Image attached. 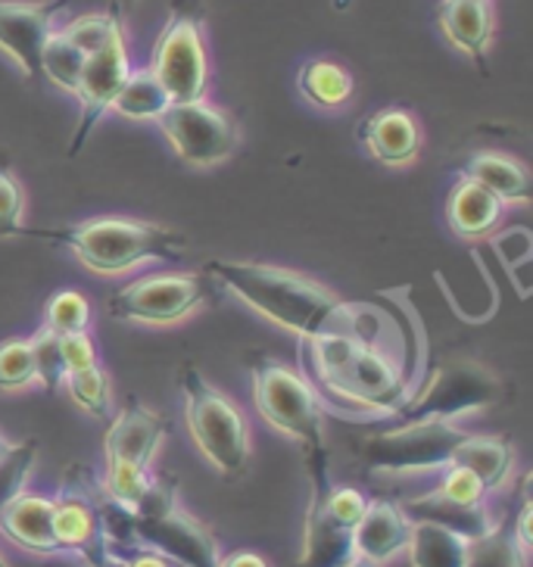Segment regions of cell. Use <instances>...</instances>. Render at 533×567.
I'll list each match as a JSON object with an SVG mask.
<instances>
[{
  "instance_id": "obj_1",
  "label": "cell",
  "mask_w": 533,
  "mask_h": 567,
  "mask_svg": "<svg viewBox=\"0 0 533 567\" xmlns=\"http://www.w3.org/2000/svg\"><path fill=\"white\" fill-rule=\"evenodd\" d=\"M206 275L232 290L237 300H244L253 312L268 318L284 331H294L300 340L318 337H356L375 343V321L368 309L356 302H344L334 297L328 287H321L300 271L247 259H213Z\"/></svg>"
},
{
  "instance_id": "obj_2",
  "label": "cell",
  "mask_w": 533,
  "mask_h": 567,
  "mask_svg": "<svg viewBox=\"0 0 533 567\" xmlns=\"http://www.w3.org/2000/svg\"><path fill=\"white\" fill-rule=\"evenodd\" d=\"M306 365L337 402L397 415L409 400V378L375 343L356 337H318L300 343Z\"/></svg>"
},
{
  "instance_id": "obj_3",
  "label": "cell",
  "mask_w": 533,
  "mask_h": 567,
  "mask_svg": "<svg viewBox=\"0 0 533 567\" xmlns=\"http://www.w3.org/2000/svg\"><path fill=\"white\" fill-rule=\"evenodd\" d=\"M19 237H38L48 244H60L79 256V262L98 275H122L141 262L153 259H178L187 250L182 234L141 218L101 216L66 225V228H22Z\"/></svg>"
},
{
  "instance_id": "obj_4",
  "label": "cell",
  "mask_w": 533,
  "mask_h": 567,
  "mask_svg": "<svg viewBox=\"0 0 533 567\" xmlns=\"http://www.w3.org/2000/svg\"><path fill=\"white\" fill-rule=\"evenodd\" d=\"M178 384L184 393L187 431L197 450L216 465L222 477H240L250 462V427L244 412L194 365H184L178 371Z\"/></svg>"
},
{
  "instance_id": "obj_5",
  "label": "cell",
  "mask_w": 533,
  "mask_h": 567,
  "mask_svg": "<svg viewBox=\"0 0 533 567\" xmlns=\"http://www.w3.org/2000/svg\"><path fill=\"white\" fill-rule=\"evenodd\" d=\"M168 434V417L156 415L141 400L129 396L103 440L106 481L103 489L125 508H134L151 484V462Z\"/></svg>"
},
{
  "instance_id": "obj_6",
  "label": "cell",
  "mask_w": 533,
  "mask_h": 567,
  "mask_svg": "<svg viewBox=\"0 0 533 567\" xmlns=\"http://www.w3.org/2000/svg\"><path fill=\"white\" fill-rule=\"evenodd\" d=\"M253 402L259 415L281 434L294 436L303 452H321L325 446V412L312 384L278 359L256 355L250 362Z\"/></svg>"
},
{
  "instance_id": "obj_7",
  "label": "cell",
  "mask_w": 533,
  "mask_h": 567,
  "mask_svg": "<svg viewBox=\"0 0 533 567\" xmlns=\"http://www.w3.org/2000/svg\"><path fill=\"white\" fill-rule=\"evenodd\" d=\"M216 287L206 271H156L119 287L106 312L134 324H175L213 300Z\"/></svg>"
},
{
  "instance_id": "obj_8",
  "label": "cell",
  "mask_w": 533,
  "mask_h": 567,
  "mask_svg": "<svg viewBox=\"0 0 533 567\" xmlns=\"http://www.w3.org/2000/svg\"><path fill=\"white\" fill-rule=\"evenodd\" d=\"M166 87L168 101H203L209 84V63L203 48V17L191 0H175L172 13L147 66Z\"/></svg>"
},
{
  "instance_id": "obj_9",
  "label": "cell",
  "mask_w": 533,
  "mask_h": 567,
  "mask_svg": "<svg viewBox=\"0 0 533 567\" xmlns=\"http://www.w3.org/2000/svg\"><path fill=\"white\" fill-rule=\"evenodd\" d=\"M103 481L88 465H72L53 499V534L63 555H75L84 567L106 565V527L101 512Z\"/></svg>"
},
{
  "instance_id": "obj_10",
  "label": "cell",
  "mask_w": 533,
  "mask_h": 567,
  "mask_svg": "<svg viewBox=\"0 0 533 567\" xmlns=\"http://www.w3.org/2000/svg\"><path fill=\"white\" fill-rule=\"evenodd\" d=\"M452 421H402L400 427H390L381 434L368 436L362 443V462L368 471L406 474V471H431L450 465L455 446L465 440Z\"/></svg>"
},
{
  "instance_id": "obj_11",
  "label": "cell",
  "mask_w": 533,
  "mask_h": 567,
  "mask_svg": "<svg viewBox=\"0 0 533 567\" xmlns=\"http://www.w3.org/2000/svg\"><path fill=\"white\" fill-rule=\"evenodd\" d=\"M502 400V384L478 362H447L431 374V381L416 400H406L397 417L400 421H455L459 415L490 409Z\"/></svg>"
},
{
  "instance_id": "obj_12",
  "label": "cell",
  "mask_w": 533,
  "mask_h": 567,
  "mask_svg": "<svg viewBox=\"0 0 533 567\" xmlns=\"http://www.w3.org/2000/svg\"><path fill=\"white\" fill-rule=\"evenodd\" d=\"M156 122L172 144V151L178 153V159H184L187 166L225 163L240 141L234 118L206 101L168 103L166 113H160Z\"/></svg>"
},
{
  "instance_id": "obj_13",
  "label": "cell",
  "mask_w": 533,
  "mask_h": 567,
  "mask_svg": "<svg viewBox=\"0 0 533 567\" xmlns=\"http://www.w3.org/2000/svg\"><path fill=\"white\" fill-rule=\"evenodd\" d=\"M306 471L312 481V499L306 512V543H303V558L297 567H347L356 558L352 527L340 524L325 505V496L334 486L328 450L309 452Z\"/></svg>"
},
{
  "instance_id": "obj_14",
  "label": "cell",
  "mask_w": 533,
  "mask_h": 567,
  "mask_svg": "<svg viewBox=\"0 0 533 567\" xmlns=\"http://www.w3.org/2000/svg\"><path fill=\"white\" fill-rule=\"evenodd\" d=\"M129 72H132V63H129V51H125V29H119L116 34H110V41L103 48L88 53V60H84L79 91H75V97L82 101V118H79L72 144H69V156H79L103 113L113 110V101L129 79Z\"/></svg>"
},
{
  "instance_id": "obj_15",
  "label": "cell",
  "mask_w": 533,
  "mask_h": 567,
  "mask_svg": "<svg viewBox=\"0 0 533 567\" xmlns=\"http://www.w3.org/2000/svg\"><path fill=\"white\" fill-rule=\"evenodd\" d=\"M66 0L51 3H3L0 0V51L7 53L25 79H41V51L51 38L53 13Z\"/></svg>"
},
{
  "instance_id": "obj_16",
  "label": "cell",
  "mask_w": 533,
  "mask_h": 567,
  "mask_svg": "<svg viewBox=\"0 0 533 567\" xmlns=\"http://www.w3.org/2000/svg\"><path fill=\"white\" fill-rule=\"evenodd\" d=\"M359 141L383 166H409L421 153L424 134H421V125L409 110L383 106L362 122Z\"/></svg>"
},
{
  "instance_id": "obj_17",
  "label": "cell",
  "mask_w": 533,
  "mask_h": 567,
  "mask_svg": "<svg viewBox=\"0 0 533 567\" xmlns=\"http://www.w3.org/2000/svg\"><path fill=\"white\" fill-rule=\"evenodd\" d=\"M409 536L412 520L406 517L402 505L393 499H368L366 512L352 530V549L356 558L383 565L409 546Z\"/></svg>"
},
{
  "instance_id": "obj_18",
  "label": "cell",
  "mask_w": 533,
  "mask_h": 567,
  "mask_svg": "<svg viewBox=\"0 0 533 567\" xmlns=\"http://www.w3.org/2000/svg\"><path fill=\"white\" fill-rule=\"evenodd\" d=\"M0 534L34 555H63L53 534V499L19 493L0 508Z\"/></svg>"
},
{
  "instance_id": "obj_19",
  "label": "cell",
  "mask_w": 533,
  "mask_h": 567,
  "mask_svg": "<svg viewBox=\"0 0 533 567\" xmlns=\"http://www.w3.org/2000/svg\"><path fill=\"white\" fill-rule=\"evenodd\" d=\"M437 25L452 48L468 53L478 66H486L493 44V7L490 0H440Z\"/></svg>"
},
{
  "instance_id": "obj_20",
  "label": "cell",
  "mask_w": 533,
  "mask_h": 567,
  "mask_svg": "<svg viewBox=\"0 0 533 567\" xmlns=\"http://www.w3.org/2000/svg\"><path fill=\"white\" fill-rule=\"evenodd\" d=\"M505 203L471 178H459L447 197V221L459 237H486L500 228Z\"/></svg>"
},
{
  "instance_id": "obj_21",
  "label": "cell",
  "mask_w": 533,
  "mask_h": 567,
  "mask_svg": "<svg viewBox=\"0 0 533 567\" xmlns=\"http://www.w3.org/2000/svg\"><path fill=\"white\" fill-rule=\"evenodd\" d=\"M402 512L412 524H418V520L437 524V527H447V530L465 536V539H478L493 527L483 505H462V502L443 496L440 489H431V493H424L418 499H409L402 505Z\"/></svg>"
},
{
  "instance_id": "obj_22",
  "label": "cell",
  "mask_w": 533,
  "mask_h": 567,
  "mask_svg": "<svg viewBox=\"0 0 533 567\" xmlns=\"http://www.w3.org/2000/svg\"><path fill=\"white\" fill-rule=\"evenodd\" d=\"M462 178L478 182L505 206L531 200V172L515 156L505 153H474L462 166Z\"/></svg>"
},
{
  "instance_id": "obj_23",
  "label": "cell",
  "mask_w": 533,
  "mask_h": 567,
  "mask_svg": "<svg viewBox=\"0 0 533 567\" xmlns=\"http://www.w3.org/2000/svg\"><path fill=\"white\" fill-rule=\"evenodd\" d=\"M512 458H515V450H512L509 436L465 434V440L452 452L450 465L468 467L481 481L483 489L490 493V489L505 484V477L512 471Z\"/></svg>"
},
{
  "instance_id": "obj_24",
  "label": "cell",
  "mask_w": 533,
  "mask_h": 567,
  "mask_svg": "<svg viewBox=\"0 0 533 567\" xmlns=\"http://www.w3.org/2000/svg\"><path fill=\"white\" fill-rule=\"evenodd\" d=\"M468 543L471 539L452 534L447 527L418 520L412 524V536L406 549H409L412 567H465Z\"/></svg>"
},
{
  "instance_id": "obj_25",
  "label": "cell",
  "mask_w": 533,
  "mask_h": 567,
  "mask_svg": "<svg viewBox=\"0 0 533 567\" xmlns=\"http://www.w3.org/2000/svg\"><path fill=\"white\" fill-rule=\"evenodd\" d=\"M297 84H300L306 101L325 106V110H340L344 103H350L352 87H356L350 72L334 60H309L300 69Z\"/></svg>"
},
{
  "instance_id": "obj_26",
  "label": "cell",
  "mask_w": 533,
  "mask_h": 567,
  "mask_svg": "<svg viewBox=\"0 0 533 567\" xmlns=\"http://www.w3.org/2000/svg\"><path fill=\"white\" fill-rule=\"evenodd\" d=\"M168 103L172 101H168L166 87L156 82L151 69H137V72H129V79L113 101V110L125 118H160Z\"/></svg>"
},
{
  "instance_id": "obj_27",
  "label": "cell",
  "mask_w": 533,
  "mask_h": 567,
  "mask_svg": "<svg viewBox=\"0 0 533 567\" xmlns=\"http://www.w3.org/2000/svg\"><path fill=\"white\" fill-rule=\"evenodd\" d=\"M84 60H88V53L60 29V32H51L44 51H41V75L51 84H57L60 91L75 94L79 91V79H82Z\"/></svg>"
},
{
  "instance_id": "obj_28",
  "label": "cell",
  "mask_w": 533,
  "mask_h": 567,
  "mask_svg": "<svg viewBox=\"0 0 533 567\" xmlns=\"http://www.w3.org/2000/svg\"><path fill=\"white\" fill-rule=\"evenodd\" d=\"M465 567H527V551L517 546L512 520L490 527L483 536L471 539Z\"/></svg>"
},
{
  "instance_id": "obj_29",
  "label": "cell",
  "mask_w": 533,
  "mask_h": 567,
  "mask_svg": "<svg viewBox=\"0 0 533 567\" xmlns=\"http://www.w3.org/2000/svg\"><path fill=\"white\" fill-rule=\"evenodd\" d=\"M63 386L69 390V396L75 400V405H82L88 415L110 421V378L103 365L82 368V371H66Z\"/></svg>"
},
{
  "instance_id": "obj_30",
  "label": "cell",
  "mask_w": 533,
  "mask_h": 567,
  "mask_svg": "<svg viewBox=\"0 0 533 567\" xmlns=\"http://www.w3.org/2000/svg\"><path fill=\"white\" fill-rule=\"evenodd\" d=\"M44 324L60 337L88 331L91 328V302L79 290H57L44 309Z\"/></svg>"
},
{
  "instance_id": "obj_31",
  "label": "cell",
  "mask_w": 533,
  "mask_h": 567,
  "mask_svg": "<svg viewBox=\"0 0 533 567\" xmlns=\"http://www.w3.org/2000/svg\"><path fill=\"white\" fill-rule=\"evenodd\" d=\"M34 355V381H41L48 393H57L63 378H66V362H63V350H60V334H53L48 324H41V331L29 337Z\"/></svg>"
},
{
  "instance_id": "obj_32",
  "label": "cell",
  "mask_w": 533,
  "mask_h": 567,
  "mask_svg": "<svg viewBox=\"0 0 533 567\" xmlns=\"http://www.w3.org/2000/svg\"><path fill=\"white\" fill-rule=\"evenodd\" d=\"M34 381L32 343L25 337H13L0 343V390H22Z\"/></svg>"
},
{
  "instance_id": "obj_33",
  "label": "cell",
  "mask_w": 533,
  "mask_h": 567,
  "mask_svg": "<svg viewBox=\"0 0 533 567\" xmlns=\"http://www.w3.org/2000/svg\"><path fill=\"white\" fill-rule=\"evenodd\" d=\"M34 455H38V440H25L19 446H10V452L0 458V508L22 493L34 465Z\"/></svg>"
},
{
  "instance_id": "obj_34",
  "label": "cell",
  "mask_w": 533,
  "mask_h": 567,
  "mask_svg": "<svg viewBox=\"0 0 533 567\" xmlns=\"http://www.w3.org/2000/svg\"><path fill=\"white\" fill-rule=\"evenodd\" d=\"M25 218V190L13 172L0 168V237H19Z\"/></svg>"
},
{
  "instance_id": "obj_35",
  "label": "cell",
  "mask_w": 533,
  "mask_h": 567,
  "mask_svg": "<svg viewBox=\"0 0 533 567\" xmlns=\"http://www.w3.org/2000/svg\"><path fill=\"white\" fill-rule=\"evenodd\" d=\"M437 489L443 496H450V499L462 502V505H483V496H486L481 481L468 467L459 465H447V474H443V481H440Z\"/></svg>"
},
{
  "instance_id": "obj_36",
  "label": "cell",
  "mask_w": 533,
  "mask_h": 567,
  "mask_svg": "<svg viewBox=\"0 0 533 567\" xmlns=\"http://www.w3.org/2000/svg\"><path fill=\"white\" fill-rule=\"evenodd\" d=\"M103 567H184L147 546H110Z\"/></svg>"
},
{
  "instance_id": "obj_37",
  "label": "cell",
  "mask_w": 533,
  "mask_h": 567,
  "mask_svg": "<svg viewBox=\"0 0 533 567\" xmlns=\"http://www.w3.org/2000/svg\"><path fill=\"white\" fill-rule=\"evenodd\" d=\"M60 350H63V362H66V371H82V368H91L101 362L98 355V347H94V337L88 331H79V334L60 337Z\"/></svg>"
},
{
  "instance_id": "obj_38",
  "label": "cell",
  "mask_w": 533,
  "mask_h": 567,
  "mask_svg": "<svg viewBox=\"0 0 533 567\" xmlns=\"http://www.w3.org/2000/svg\"><path fill=\"white\" fill-rule=\"evenodd\" d=\"M218 567H268V561L259 551H232V555H222Z\"/></svg>"
},
{
  "instance_id": "obj_39",
  "label": "cell",
  "mask_w": 533,
  "mask_h": 567,
  "mask_svg": "<svg viewBox=\"0 0 533 567\" xmlns=\"http://www.w3.org/2000/svg\"><path fill=\"white\" fill-rule=\"evenodd\" d=\"M347 567H381V565H375V561H366V558H352Z\"/></svg>"
},
{
  "instance_id": "obj_40",
  "label": "cell",
  "mask_w": 533,
  "mask_h": 567,
  "mask_svg": "<svg viewBox=\"0 0 533 567\" xmlns=\"http://www.w3.org/2000/svg\"><path fill=\"white\" fill-rule=\"evenodd\" d=\"M7 452H10V440H7V436L0 434V458H3Z\"/></svg>"
},
{
  "instance_id": "obj_41",
  "label": "cell",
  "mask_w": 533,
  "mask_h": 567,
  "mask_svg": "<svg viewBox=\"0 0 533 567\" xmlns=\"http://www.w3.org/2000/svg\"><path fill=\"white\" fill-rule=\"evenodd\" d=\"M0 567H10V565H7V561H3V558H0Z\"/></svg>"
}]
</instances>
